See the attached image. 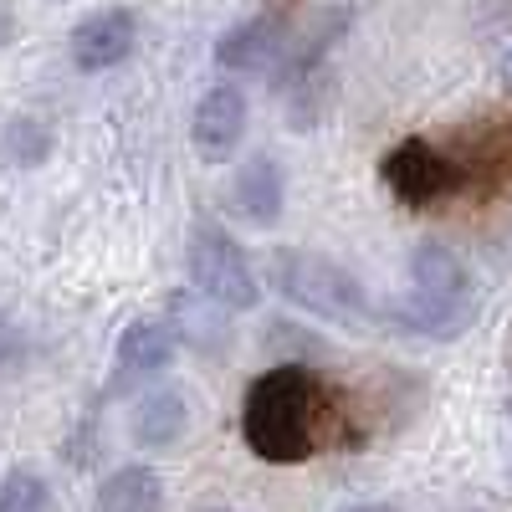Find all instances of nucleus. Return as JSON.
I'll use <instances>...</instances> for the list:
<instances>
[{"mask_svg":"<svg viewBox=\"0 0 512 512\" xmlns=\"http://www.w3.org/2000/svg\"><path fill=\"white\" fill-rule=\"evenodd\" d=\"M333 425V400L328 384L308 364H277L251 379L246 405H241V441L251 456L272 466H297L318 456Z\"/></svg>","mask_w":512,"mask_h":512,"instance_id":"nucleus-1","label":"nucleus"},{"mask_svg":"<svg viewBox=\"0 0 512 512\" xmlns=\"http://www.w3.org/2000/svg\"><path fill=\"white\" fill-rule=\"evenodd\" d=\"M267 282L292 308H303L308 318H323V323H338V328H364L369 318H379V308H369L364 282L349 267H338L303 246H277L267 262Z\"/></svg>","mask_w":512,"mask_h":512,"instance_id":"nucleus-2","label":"nucleus"},{"mask_svg":"<svg viewBox=\"0 0 512 512\" xmlns=\"http://www.w3.org/2000/svg\"><path fill=\"white\" fill-rule=\"evenodd\" d=\"M185 262H190V282L200 287V297H210L216 308H226V313H256L262 308V277L251 272L241 241L226 226L200 221L190 231Z\"/></svg>","mask_w":512,"mask_h":512,"instance_id":"nucleus-3","label":"nucleus"},{"mask_svg":"<svg viewBox=\"0 0 512 512\" xmlns=\"http://www.w3.org/2000/svg\"><path fill=\"white\" fill-rule=\"evenodd\" d=\"M379 180H384V190H390L400 205H441V200H451L466 180V164L461 159H451V154H441L436 144H425V139H400L390 154L379 159Z\"/></svg>","mask_w":512,"mask_h":512,"instance_id":"nucleus-4","label":"nucleus"},{"mask_svg":"<svg viewBox=\"0 0 512 512\" xmlns=\"http://www.w3.org/2000/svg\"><path fill=\"white\" fill-rule=\"evenodd\" d=\"M139 47V16L128 6H103L93 16H82L67 36V52L77 72H113L118 62H128Z\"/></svg>","mask_w":512,"mask_h":512,"instance_id":"nucleus-5","label":"nucleus"},{"mask_svg":"<svg viewBox=\"0 0 512 512\" xmlns=\"http://www.w3.org/2000/svg\"><path fill=\"white\" fill-rule=\"evenodd\" d=\"M246 123H251L246 93L236 88V82H216L190 113V139H195V149L210 164H226L241 149V139H246Z\"/></svg>","mask_w":512,"mask_h":512,"instance_id":"nucleus-6","label":"nucleus"},{"mask_svg":"<svg viewBox=\"0 0 512 512\" xmlns=\"http://www.w3.org/2000/svg\"><path fill=\"white\" fill-rule=\"evenodd\" d=\"M282 205H287V175H282V159L277 154H246L236 164V180H231V210L256 226V231H272L282 221Z\"/></svg>","mask_w":512,"mask_h":512,"instance_id":"nucleus-7","label":"nucleus"},{"mask_svg":"<svg viewBox=\"0 0 512 512\" xmlns=\"http://www.w3.org/2000/svg\"><path fill=\"white\" fill-rule=\"evenodd\" d=\"M379 323L395 328V333H410V338H436V344H451V338L466 333L472 323V308L461 303H441L431 292H400L390 303H379Z\"/></svg>","mask_w":512,"mask_h":512,"instance_id":"nucleus-8","label":"nucleus"},{"mask_svg":"<svg viewBox=\"0 0 512 512\" xmlns=\"http://www.w3.org/2000/svg\"><path fill=\"white\" fill-rule=\"evenodd\" d=\"M282 36H287V26H282L277 11L246 16V21H236V26L216 41V67H221V72H262L267 62H277Z\"/></svg>","mask_w":512,"mask_h":512,"instance_id":"nucleus-9","label":"nucleus"},{"mask_svg":"<svg viewBox=\"0 0 512 512\" xmlns=\"http://www.w3.org/2000/svg\"><path fill=\"white\" fill-rule=\"evenodd\" d=\"M410 287L441 297V303L472 308V272H466V262L446 241H420L410 251Z\"/></svg>","mask_w":512,"mask_h":512,"instance_id":"nucleus-10","label":"nucleus"},{"mask_svg":"<svg viewBox=\"0 0 512 512\" xmlns=\"http://www.w3.org/2000/svg\"><path fill=\"white\" fill-rule=\"evenodd\" d=\"M175 354H180L175 328L159 318H134L118 338V374L123 379H154L175 364Z\"/></svg>","mask_w":512,"mask_h":512,"instance_id":"nucleus-11","label":"nucleus"},{"mask_svg":"<svg viewBox=\"0 0 512 512\" xmlns=\"http://www.w3.org/2000/svg\"><path fill=\"white\" fill-rule=\"evenodd\" d=\"M185 431H190V405H185L180 390H154L134 405V415H128V436H134L144 451L175 446Z\"/></svg>","mask_w":512,"mask_h":512,"instance_id":"nucleus-12","label":"nucleus"},{"mask_svg":"<svg viewBox=\"0 0 512 512\" xmlns=\"http://www.w3.org/2000/svg\"><path fill=\"white\" fill-rule=\"evenodd\" d=\"M93 512H164V477L144 461H128L103 477Z\"/></svg>","mask_w":512,"mask_h":512,"instance_id":"nucleus-13","label":"nucleus"},{"mask_svg":"<svg viewBox=\"0 0 512 512\" xmlns=\"http://www.w3.org/2000/svg\"><path fill=\"white\" fill-rule=\"evenodd\" d=\"M52 128L31 118V113H16L6 128H0V159L16 164V169H36V164H47L52 159Z\"/></svg>","mask_w":512,"mask_h":512,"instance_id":"nucleus-14","label":"nucleus"},{"mask_svg":"<svg viewBox=\"0 0 512 512\" xmlns=\"http://www.w3.org/2000/svg\"><path fill=\"white\" fill-rule=\"evenodd\" d=\"M47 507H52V487L31 466H21V472L0 482V512H47Z\"/></svg>","mask_w":512,"mask_h":512,"instance_id":"nucleus-15","label":"nucleus"},{"mask_svg":"<svg viewBox=\"0 0 512 512\" xmlns=\"http://www.w3.org/2000/svg\"><path fill=\"white\" fill-rule=\"evenodd\" d=\"M16 354H21V328L11 318H0V369H6Z\"/></svg>","mask_w":512,"mask_h":512,"instance_id":"nucleus-16","label":"nucleus"},{"mask_svg":"<svg viewBox=\"0 0 512 512\" xmlns=\"http://www.w3.org/2000/svg\"><path fill=\"white\" fill-rule=\"evenodd\" d=\"M338 512H400L395 502H349V507H338Z\"/></svg>","mask_w":512,"mask_h":512,"instance_id":"nucleus-17","label":"nucleus"},{"mask_svg":"<svg viewBox=\"0 0 512 512\" xmlns=\"http://www.w3.org/2000/svg\"><path fill=\"white\" fill-rule=\"evenodd\" d=\"M497 77H502L507 88H512V41H507V47H502V57H497Z\"/></svg>","mask_w":512,"mask_h":512,"instance_id":"nucleus-18","label":"nucleus"},{"mask_svg":"<svg viewBox=\"0 0 512 512\" xmlns=\"http://www.w3.org/2000/svg\"><path fill=\"white\" fill-rule=\"evenodd\" d=\"M200 512H236V507H200Z\"/></svg>","mask_w":512,"mask_h":512,"instance_id":"nucleus-19","label":"nucleus"}]
</instances>
